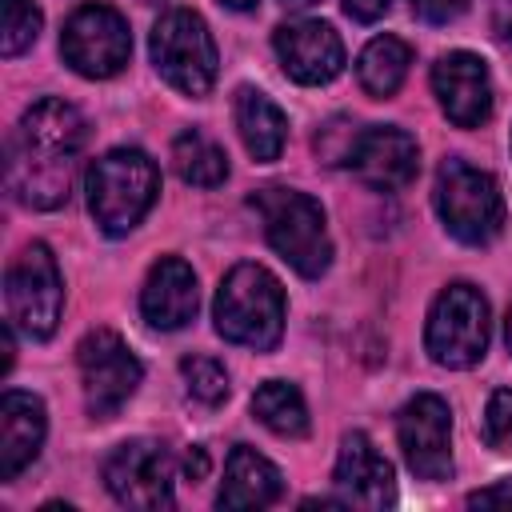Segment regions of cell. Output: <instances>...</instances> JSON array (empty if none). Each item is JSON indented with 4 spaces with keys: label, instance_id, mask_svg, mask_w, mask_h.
<instances>
[{
    "label": "cell",
    "instance_id": "35",
    "mask_svg": "<svg viewBox=\"0 0 512 512\" xmlns=\"http://www.w3.org/2000/svg\"><path fill=\"white\" fill-rule=\"evenodd\" d=\"M140 4H156V0H140Z\"/></svg>",
    "mask_w": 512,
    "mask_h": 512
},
{
    "label": "cell",
    "instance_id": "13",
    "mask_svg": "<svg viewBox=\"0 0 512 512\" xmlns=\"http://www.w3.org/2000/svg\"><path fill=\"white\" fill-rule=\"evenodd\" d=\"M432 92L456 128H480L492 116V76L476 52H448L432 64Z\"/></svg>",
    "mask_w": 512,
    "mask_h": 512
},
{
    "label": "cell",
    "instance_id": "10",
    "mask_svg": "<svg viewBox=\"0 0 512 512\" xmlns=\"http://www.w3.org/2000/svg\"><path fill=\"white\" fill-rule=\"evenodd\" d=\"M60 56L72 72L88 80L116 76L132 56V32L128 20L108 4H84L68 16L60 36Z\"/></svg>",
    "mask_w": 512,
    "mask_h": 512
},
{
    "label": "cell",
    "instance_id": "5",
    "mask_svg": "<svg viewBox=\"0 0 512 512\" xmlns=\"http://www.w3.org/2000/svg\"><path fill=\"white\" fill-rule=\"evenodd\" d=\"M148 48H152L156 72L172 88H180L184 96H208V88L216 84L220 56H216V40H212V32H208L200 12L168 8L152 24Z\"/></svg>",
    "mask_w": 512,
    "mask_h": 512
},
{
    "label": "cell",
    "instance_id": "27",
    "mask_svg": "<svg viewBox=\"0 0 512 512\" xmlns=\"http://www.w3.org/2000/svg\"><path fill=\"white\" fill-rule=\"evenodd\" d=\"M464 8H468V0H412V12L424 24H452Z\"/></svg>",
    "mask_w": 512,
    "mask_h": 512
},
{
    "label": "cell",
    "instance_id": "15",
    "mask_svg": "<svg viewBox=\"0 0 512 512\" xmlns=\"http://www.w3.org/2000/svg\"><path fill=\"white\" fill-rule=\"evenodd\" d=\"M272 44H276V56H280L284 72L296 84H328L344 68V44H340L336 28L324 24V20L280 24Z\"/></svg>",
    "mask_w": 512,
    "mask_h": 512
},
{
    "label": "cell",
    "instance_id": "3",
    "mask_svg": "<svg viewBox=\"0 0 512 512\" xmlns=\"http://www.w3.org/2000/svg\"><path fill=\"white\" fill-rule=\"evenodd\" d=\"M88 212L108 236L132 232L160 192V172L140 148H112L88 168Z\"/></svg>",
    "mask_w": 512,
    "mask_h": 512
},
{
    "label": "cell",
    "instance_id": "28",
    "mask_svg": "<svg viewBox=\"0 0 512 512\" xmlns=\"http://www.w3.org/2000/svg\"><path fill=\"white\" fill-rule=\"evenodd\" d=\"M468 508H512V476L496 480L492 488H480L468 496Z\"/></svg>",
    "mask_w": 512,
    "mask_h": 512
},
{
    "label": "cell",
    "instance_id": "33",
    "mask_svg": "<svg viewBox=\"0 0 512 512\" xmlns=\"http://www.w3.org/2000/svg\"><path fill=\"white\" fill-rule=\"evenodd\" d=\"M504 340H508V352H512V312H508V320H504Z\"/></svg>",
    "mask_w": 512,
    "mask_h": 512
},
{
    "label": "cell",
    "instance_id": "24",
    "mask_svg": "<svg viewBox=\"0 0 512 512\" xmlns=\"http://www.w3.org/2000/svg\"><path fill=\"white\" fill-rule=\"evenodd\" d=\"M40 36V8L36 0H4V24H0V52L12 60L24 48H32Z\"/></svg>",
    "mask_w": 512,
    "mask_h": 512
},
{
    "label": "cell",
    "instance_id": "14",
    "mask_svg": "<svg viewBox=\"0 0 512 512\" xmlns=\"http://www.w3.org/2000/svg\"><path fill=\"white\" fill-rule=\"evenodd\" d=\"M368 188L396 192L416 180L420 172V148L404 128H360L348 160H344Z\"/></svg>",
    "mask_w": 512,
    "mask_h": 512
},
{
    "label": "cell",
    "instance_id": "12",
    "mask_svg": "<svg viewBox=\"0 0 512 512\" xmlns=\"http://www.w3.org/2000/svg\"><path fill=\"white\" fill-rule=\"evenodd\" d=\"M396 440L420 480L436 484L452 476V412L436 392H420L400 408Z\"/></svg>",
    "mask_w": 512,
    "mask_h": 512
},
{
    "label": "cell",
    "instance_id": "17",
    "mask_svg": "<svg viewBox=\"0 0 512 512\" xmlns=\"http://www.w3.org/2000/svg\"><path fill=\"white\" fill-rule=\"evenodd\" d=\"M196 272L180 256H164L152 264L144 288H140V312L152 328L176 332L196 316Z\"/></svg>",
    "mask_w": 512,
    "mask_h": 512
},
{
    "label": "cell",
    "instance_id": "8",
    "mask_svg": "<svg viewBox=\"0 0 512 512\" xmlns=\"http://www.w3.org/2000/svg\"><path fill=\"white\" fill-rule=\"evenodd\" d=\"M8 320L32 340H48L64 312V280L48 244H28L4 276Z\"/></svg>",
    "mask_w": 512,
    "mask_h": 512
},
{
    "label": "cell",
    "instance_id": "22",
    "mask_svg": "<svg viewBox=\"0 0 512 512\" xmlns=\"http://www.w3.org/2000/svg\"><path fill=\"white\" fill-rule=\"evenodd\" d=\"M172 168L192 188H216V184L228 180V156H224V148L212 136L196 132V128H188V132H180L172 140Z\"/></svg>",
    "mask_w": 512,
    "mask_h": 512
},
{
    "label": "cell",
    "instance_id": "32",
    "mask_svg": "<svg viewBox=\"0 0 512 512\" xmlns=\"http://www.w3.org/2000/svg\"><path fill=\"white\" fill-rule=\"evenodd\" d=\"M220 4H228L232 12H248V8H256L260 0H220Z\"/></svg>",
    "mask_w": 512,
    "mask_h": 512
},
{
    "label": "cell",
    "instance_id": "25",
    "mask_svg": "<svg viewBox=\"0 0 512 512\" xmlns=\"http://www.w3.org/2000/svg\"><path fill=\"white\" fill-rule=\"evenodd\" d=\"M180 376H184L188 396L200 400V404H208V408L228 396V372L212 356H184L180 360Z\"/></svg>",
    "mask_w": 512,
    "mask_h": 512
},
{
    "label": "cell",
    "instance_id": "26",
    "mask_svg": "<svg viewBox=\"0 0 512 512\" xmlns=\"http://www.w3.org/2000/svg\"><path fill=\"white\" fill-rule=\"evenodd\" d=\"M484 440L496 452L512 448V388H496L484 408Z\"/></svg>",
    "mask_w": 512,
    "mask_h": 512
},
{
    "label": "cell",
    "instance_id": "4",
    "mask_svg": "<svg viewBox=\"0 0 512 512\" xmlns=\"http://www.w3.org/2000/svg\"><path fill=\"white\" fill-rule=\"evenodd\" d=\"M252 208L264 220V236L268 244L304 276L316 280L328 272L332 264V240H328V224H324V208L296 188H280L268 184L252 196Z\"/></svg>",
    "mask_w": 512,
    "mask_h": 512
},
{
    "label": "cell",
    "instance_id": "20",
    "mask_svg": "<svg viewBox=\"0 0 512 512\" xmlns=\"http://www.w3.org/2000/svg\"><path fill=\"white\" fill-rule=\"evenodd\" d=\"M236 128H240L244 148L260 164L280 160L284 140H288V120L264 92H256V88H240L236 92Z\"/></svg>",
    "mask_w": 512,
    "mask_h": 512
},
{
    "label": "cell",
    "instance_id": "2",
    "mask_svg": "<svg viewBox=\"0 0 512 512\" xmlns=\"http://www.w3.org/2000/svg\"><path fill=\"white\" fill-rule=\"evenodd\" d=\"M216 332L240 348L272 352L284 336V288L264 264H236L212 304Z\"/></svg>",
    "mask_w": 512,
    "mask_h": 512
},
{
    "label": "cell",
    "instance_id": "7",
    "mask_svg": "<svg viewBox=\"0 0 512 512\" xmlns=\"http://www.w3.org/2000/svg\"><path fill=\"white\" fill-rule=\"evenodd\" d=\"M424 348L440 368H472L488 352V300L472 284H448L428 308Z\"/></svg>",
    "mask_w": 512,
    "mask_h": 512
},
{
    "label": "cell",
    "instance_id": "9",
    "mask_svg": "<svg viewBox=\"0 0 512 512\" xmlns=\"http://www.w3.org/2000/svg\"><path fill=\"white\" fill-rule=\"evenodd\" d=\"M76 368L84 384V404L96 420H112L144 380V364L112 328H92L76 344Z\"/></svg>",
    "mask_w": 512,
    "mask_h": 512
},
{
    "label": "cell",
    "instance_id": "16",
    "mask_svg": "<svg viewBox=\"0 0 512 512\" xmlns=\"http://www.w3.org/2000/svg\"><path fill=\"white\" fill-rule=\"evenodd\" d=\"M336 492L344 504H360V508H388L396 500V476L392 464L376 452V444L364 432H348L336 456Z\"/></svg>",
    "mask_w": 512,
    "mask_h": 512
},
{
    "label": "cell",
    "instance_id": "34",
    "mask_svg": "<svg viewBox=\"0 0 512 512\" xmlns=\"http://www.w3.org/2000/svg\"><path fill=\"white\" fill-rule=\"evenodd\" d=\"M284 4H288V8H308L312 0H284Z\"/></svg>",
    "mask_w": 512,
    "mask_h": 512
},
{
    "label": "cell",
    "instance_id": "19",
    "mask_svg": "<svg viewBox=\"0 0 512 512\" xmlns=\"http://www.w3.org/2000/svg\"><path fill=\"white\" fill-rule=\"evenodd\" d=\"M280 496H284L280 468L268 456H260L256 448L236 444L224 464V484H220L216 508H268Z\"/></svg>",
    "mask_w": 512,
    "mask_h": 512
},
{
    "label": "cell",
    "instance_id": "6",
    "mask_svg": "<svg viewBox=\"0 0 512 512\" xmlns=\"http://www.w3.org/2000/svg\"><path fill=\"white\" fill-rule=\"evenodd\" d=\"M436 212L444 228L460 244H488L504 228V196L500 184L484 172L472 168L468 160H444L436 172Z\"/></svg>",
    "mask_w": 512,
    "mask_h": 512
},
{
    "label": "cell",
    "instance_id": "31",
    "mask_svg": "<svg viewBox=\"0 0 512 512\" xmlns=\"http://www.w3.org/2000/svg\"><path fill=\"white\" fill-rule=\"evenodd\" d=\"M0 348H4V360H0V376H4V372L12 368V352H16V348H12V324L0 328Z\"/></svg>",
    "mask_w": 512,
    "mask_h": 512
},
{
    "label": "cell",
    "instance_id": "1",
    "mask_svg": "<svg viewBox=\"0 0 512 512\" xmlns=\"http://www.w3.org/2000/svg\"><path fill=\"white\" fill-rule=\"evenodd\" d=\"M84 140H88V124L76 104L60 96L36 100L16 120L4 148V184L12 200L32 212H52L68 204Z\"/></svg>",
    "mask_w": 512,
    "mask_h": 512
},
{
    "label": "cell",
    "instance_id": "23",
    "mask_svg": "<svg viewBox=\"0 0 512 512\" xmlns=\"http://www.w3.org/2000/svg\"><path fill=\"white\" fill-rule=\"evenodd\" d=\"M252 416H256L268 432L288 436V440H296V436L308 432V404H304L300 388L288 384V380H268V384H260V388L252 392Z\"/></svg>",
    "mask_w": 512,
    "mask_h": 512
},
{
    "label": "cell",
    "instance_id": "11",
    "mask_svg": "<svg viewBox=\"0 0 512 512\" xmlns=\"http://www.w3.org/2000/svg\"><path fill=\"white\" fill-rule=\"evenodd\" d=\"M172 480H176V460L160 440H128L112 448L104 460V484L116 504L156 512L172 508Z\"/></svg>",
    "mask_w": 512,
    "mask_h": 512
},
{
    "label": "cell",
    "instance_id": "18",
    "mask_svg": "<svg viewBox=\"0 0 512 512\" xmlns=\"http://www.w3.org/2000/svg\"><path fill=\"white\" fill-rule=\"evenodd\" d=\"M44 404L32 392H4L0 400V480H16L44 444Z\"/></svg>",
    "mask_w": 512,
    "mask_h": 512
},
{
    "label": "cell",
    "instance_id": "30",
    "mask_svg": "<svg viewBox=\"0 0 512 512\" xmlns=\"http://www.w3.org/2000/svg\"><path fill=\"white\" fill-rule=\"evenodd\" d=\"M184 472H188L192 484L204 480V476H208V452H204V448H188V456H184Z\"/></svg>",
    "mask_w": 512,
    "mask_h": 512
},
{
    "label": "cell",
    "instance_id": "29",
    "mask_svg": "<svg viewBox=\"0 0 512 512\" xmlns=\"http://www.w3.org/2000/svg\"><path fill=\"white\" fill-rule=\"evenodd\" d=\"M388 4L392 0H344V12L352 20H360V24H372V20H380L388 12Z\"/></svg>",
    "mask_w": 512,
    "mask_h": 512
},
{
    "label": "cell",
    "instance_id": "21",
    "mask_svg": "<svg viewBox=\"0 0 512 512\" xmlns=\"http://www.w3.org/2000/svg\"><path fill=\"white\" fill-rule=\"evenodd\" d=\"M408 64H412V48H408L404 40H396V36H376V40L364 44V52H360V60H356V80H360V88H364L368 96L384 100V96H392V92L404 84Z\"/></svg>",
    "mask_w": 512,
    "mask_h": 512
}]
</instances>
